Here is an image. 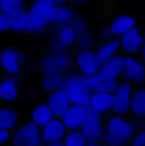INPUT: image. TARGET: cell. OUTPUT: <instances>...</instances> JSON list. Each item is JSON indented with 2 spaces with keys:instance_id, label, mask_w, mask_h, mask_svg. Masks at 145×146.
Returning a JSON list of instances; mask_svg holds the SVG:
<instances>
[{
  "instance_id": "cell-5",
  "label": "cell",
  "mask_w": 145,
  "mask_h": 146,
  "mask_svg": "<svg viewBox=\"0 0 145 146\" xmlns=\"http://www.w3.org/2000/svg\"><path fill=\"white\" fill-rule=\"evenodd\" d=\"M138 24L137 17L133 14H118L101 28L98 33L97 41L119 38Z\"/></svg>"
},
{
  "instance_id": "cell-7",
  "label": "cell",
  "mask_w": 145,
  "mask_h": 146,
  "mask_svg": "<svg viewBox=\"0 0 145 146\" xmlns=\"http://www.w3.org/2000/svg\"><path fill=\"white\" fill-rule=\"evenodd\" d=\"M22 90L20 76L0 74V105L15 106L21 98Z\"/></svg>"
},
{
  "instance_id": "cell-2",
  "label": "cell",
  "mask_w": 145,
  "mask_h": 146,
  "mask_svg": "<svg viewBox=\"0 0 145 146\" xmlns=\"http://www.w3.org/2000/svg\"><path fill=\"white\" fill-rule=\"evenodd\" d=\"M82 20L51 27L45 34L50 51H71L78 46L82 36Z\"/></svg>"
},
{
  "instance_id": "cell-23",
  "label": "cell",
  "mask_w": 145,
  "mask_h": 146,
  "mask_svg": "<svg viewBox=\"0 0 145 146\" xmlns=\"http://www.w3.org/2000/svg\"><path fill=\"white\" fill-rule=\"evenodd\" d=\"M129 115L140 122L145 120V86L132 88Z\"/></svg>"
},
{
  "instance_id": "cell-30",
  "label": "cell",
  "mask_w": 145,
  "mask_h": 146,
  "mask_svg": "<svg viewBox=\"0 0 145 146\" xmlns=\"http://www.w3.org/2000/svg\"><path fill=\"white\" fill-rule=\"evenodd\" d=\"M13 131L0 128V146H8Z\"/></svg>"
},
{
  "instance_id": "cell-11",
  "label": "cell",
  "mask_w": 145,
  "mask_h": 146,
  "mask_svg": "<svg viewBox=\"0 0 145 146\" xmlns=\"http://www.w3.org/2000/svg\"><path fill=\"white\" fill-rule=\"evenodd\" d=\"M75 54V71L84 76H90L98 73L100 63L92 48H78Z\"/></svg>"
},
{
  "instance_id": "cell-31",
  "label": "cell",
  "mask_w": 145,
  "mask_h": 146,
  "mask_svg": "<svg viewBox=\"0 0 145 146\" xmlns=\"http://www.w3.org/2000/svg\"><path fill=\"white\" fill-rule=\"evenodd\" d=\"M91 0H69V4L73 6H81L88 4Z\"/></svg>"
},
{
  "instance_id": "cell-3",
  "label": "cell",
  "mask_w": 145,
  "mask_h": 146,
  "mask_svg": "<svg viewBox=\"0 0 145 146\" xmlns=\"http://www.w3.org/2000/svg\"><path fill=\"white\" fill-rule=\"evenodd\" d=\"M39 73L68 74L75 70L74 51H50L36 60Z\"/></svg>"
},
{
  "instance_id": "cell-16",
  "label": "cell",
  "mask_w": 145,
  "mask_h": 146,
  "mask_svg": "<svg viewBox=\"0 0 145 146\" xmlns=\"http://www.w3.org/2000/svg\"><path fill=\"white\" fill-rule=\"evenodd\" d=\"M88 106L72 104L61 118L68 131H79L88 115Z\"/></svg>"
},
{
  "instance_id": "cell-10",
  "label": "cell",
  "mask_w": 145,
  "mask_h": 146,
  "mask_svg": "<svg viewBox=\"0 0 145 146\" xmlns=\"http://www.w3.org/2000/svg\"><path fill=\"white\" fill-rule=\"evenodd\" d=\"M121 81L133 87L145 86V62L141 58L124 55V71Z\"/></svg>"
},
{
  "instance_id": "cell-8",
  "label": "cell",
  "mask_w": 145,
  "mask_h": 146,
  "mask_svg": "<svg viewBox=\"0 0 145 146\" xmlns=\"http://www.w3.org/2000/svg\"><path fill=\"white\" fill-rule=\"evenodd\" d=\"M41 143V128L28 120L13 131L8 146H36Z\"/></svg>"
},
{
  "instance_id": "cell-6",
  "label": "cell",
  "mask_w": 145,
  "mask_h": 146,
  "mask_svg": "<svg viewBox=\"0 0 145 146\" xmlns=\"http://www.w3.org/2000/svg\"><path fill=\"white\" fill-rule=\"evenodd\" d=\"M63 90L73 105L88 106L89 104L91 92L87 86L85 76L75 70L67 75Z\"/></svg>"
},
{
  "instance_id": "cell-37",
  "label": "cell",
  "mask_w": 145,
  "mask_h": 146,
  "mask_svg": "<svg viewBox=\"0 0 145 146\" xmlns=\"http://www.w3.org/2000/svg\"><path fill=\"white\" fill-rule=\"evenodd\" d=\"M36 146H44V144L41 143V144H39V145H36Z\"/></svg>"
},
{
  "instance_id": "cell-25",
  "label": "cell",
  "mask_w": 145,
  "mask_h": 146,
  "mask_svg": "<svg viewBox=\"0 0 145 146\" xmlns=\"http://www.w3.org/2000/svg\"><path fill=\"white\" fill-rule=\"evenodd\" d=\"M21 123V117L15 106L0 105V128L14 131Z\"/></svg>"
},
{
  "instance_id": "cell-32",
  "label": "cell",
  "mask_w": 145,
  "mask_h": 146,
  "mask_svg": "<svg viewBox=\"0 0 145 146\" xmlns=\"http://www.w3.org/2000/svg\"><path fill=\"white\" fill-rule=\"evenodd\" d=\"M51 1L56 5H63V4H69V0H51Z\"/></svg>"
},
{
  "instance_id": "cell-4",
  "label": "cell",
  "mask_w": 145,
  "mask_h": 146,
  "mask_svg": "<svg viewBox=\"0 0 145 146\" xmlns=\"http://www.w3.org/2000/svg\"><path fill=\"white\" fill-rule=\"evenodd\" d=\"M28 61V51L24 46H4L0 48V74L22 75L26 71Z\"/></svg>"
},
{
  "instance_id": "cell-18",
  "label": "cell",
  "mask_w": 145,
  "mask_h": 146,
  "mask_svg": "<svg viewBox=\"0 0 145 146\" xmlns=\"http://www.w3.org/2000/svg\"><path fill=\"white\" fill-rule=\"evenodd\" d=\"M68 74H46L38 72L37 86L44 94L63 89Z\"/></svg>"
},
{
  "instance_id": "cell-12",
  "label": "cell",
  "mask_w": 145,
  "mask_h": 146,
  "mask_svg": "<svg viewBox=\"0 0 145 146\" xmlns=\"http://www.w3.org/2000/svg\"><path fill=\"white\" fill-rule=\"evenodd\" d=\"M133 86L129 83L120 81L113 94V107L112 113L127 116L130 113L131 96Z\"/></svg>"
},
{
  "instance_id": "cell-28",
  "label": "cell",
  "mask_w": 145,
  "mask_h": 146,
  "mask_svg": "<svg viewBox=\"0 0 145 146\" xmlns=\"http://www.w3.org/2000/svg\"><path fill=\"white\" fill-rule=\"evenodd\" d=\"M129 146H145V129L141 125L131 141Z\"/></svg>"
},
{
  "instance_id": "cell-19",
  "label": "cell",
  "mask_w": 145,
  "mask_h": 146,
  "mask_svg": "<svg viewBox=\"0 0 145 146\" xmlns=\"http://www.w3.org/2000/svg\"><path fill=\"white\" fill-rule=\"evenodd\" d=\"M85 81L91 93H113L119 82L100 73L85 76Z\"/></svg>"
},
{
  "instance_id": "cell-1",
  "label": "cell",
  "mask_w": 145,
  "mask_h": 146,
  "mask_svg": "<svg viewBox=\"0 0 145 146\" xmlns=\"http://www.w3.org/2000/svg\"><path fill=\"white\" fill-rule=\"evenodd\" d=\"M141 123L130 115L112 113L103 115L104 133L101 142L107 146H129Z\"/></svg>"
},
{
  "instance_id": "cell-24",
  "label": "cell",
  "mask_w": 145,
  "mask_h": 146,
  "mask_svg": "<svg viewBox=\"0 0 145 146\" xmlns=\"http://www.w3.org/2000/svg\"><path fill=\"white\" fill-rule=\"evenodd\" d=\"M123 71L124 54L119 53L107 62L101 64L98 73L120 81L123 76Z\"/></svg>"
},
{
  "instance_id": "cell-26",
  "label": "cell",
  "mask_w": 145,
  "mask_h": 146,
  "mask_svg": "<svg viewBox=\"0 0 145 146\" xmlns=\"http://www.w3.org/2000/svg\"><path fill=\"white\" fill-rule=\"evenodd\" d=\"M29 1L30 0H0V11L12 17L25 11Z\"/></svg>"
},
{
  "instance_id": "cell-15",
  "label": "cell",
  "mask_w": 145,
  "mask_h": 146,
  "mask_svg": "<svg viewBox=\"0 0 145 146\" xmlns=\"http://www.w3.org/2000/svg\"><path fill=\"white\" fill-rule=\"evenodd\" d=\"M48 103L55 118H61L72 105L71 99L63 89H59L45 94Z\"/></svg>"
},
{
  "instance_id": "cell-20",
  "label": "cell",
  "mask_w": 145,
  "mask_h": 146,
  "mask_svg": "<svg viewBox=\"0 0 145 146\" xmlns=\"http://www.w3.org/2000/svg\"><path fill=\"white\" fill-rule=\"evenodd\" d=\"M80 18L75 7L68 4L55 5L51 20V28L55 26L71 24Z\"/></svg>"
},
{
  "instance_id": "cell-34",
  "label": "cell",
  "mask_w": 145,
  "mask_h": 146,
  "mask_svg": "<svg viewBox=\"0 0 145 146\" xmlns=\"http://www.w3.org/2000/svg\"><path fill=\"white\" fill-rule=\"evenodd\" d=\"M85 146H107L105 144H104L102 142H98V143H88Z\"/></svg>"
},
{
  "instance_id": "cell-33",
  "label": "cell",
  "mask_w": 145,
  "mask_h": 146,
  "mask_svg": "<svg viewBox=\"0 0 145 146\" xmlns=\"http://www.w3.org/2000/svg\"><path fill=\"white\" fill-rule=\"evenodd\" d=\"M44 146H63L62 142L49 143H43Z\"/></svg>"
},
{
  "instance_id": "cell-35",
  "label": "cell",
  "mask_w": 145,
  "mask_h": 146,
  "mask_svg": "<svg viewBox=\"0 0 145 146\" xmlns=\"http://www.w3.org/2000/svg\"><path fill=\"white\" fill-rule=\"evenodd\" d=\"M141 58L145 62V41L144 44L143 48H142V53H141Z\"/></svg>"
},
{
  "instance_id": "cell-14",
  "label": "cell",
  "mask_w": 145,
  "mask_h": 146,
  "mask_svg": "<svg viewBox=\"0 0 145 146\" xmlns=\"http://www.w3.org/2000/svg\"><path fill=\"white\" fill-rule=\"evenodd\" d=\"M67 132L61 118H55L41 128V143L62 142Z\"/></svg>"
},
{
  "instance_id": "cell-13",
  "label": "cell",
  "mask_w": 145,
  "mask_h": 146,
  "mask_svg": "<svg viewBox=\"0 0 145 146\" xmlns=\"http://www.w3.org/2000/svg\"><path fill=\"white\" fill-rule=\"evenodd\" d=\"M88 109V116L79 131L88 143L101 142L104 133L103 116Z\"/></svg>"
},
{
  "instance_id": "cell-17",
  "label": "cell",
  "mask_w": 145,
  "mask_h": 146,
  "mask_svg": "<svg viewBox=\"0 0 145 146\" xmlns=\"http://www.w3.org/2000/svg\"><path fill=\"white\" fill-rule=\"evenodd\" d=\"M92 50L100 64H104L115 55L121 53L119 38L95 41Z\"/></svg>"
},
{
  "instance_id": "cell-36",
  "label": "cell",
  "mask_w": 145,
  "mask_h": 146,
  "mask_svg": "<svg viewBox=\"0 0 145 146\" xmlns=\"http://www.w3.org/2000/svg\"><path fill=\"white\" fill-rule=\"evenodd\" d=\"M141 126H142L144 129H145V120L141 123Z\"/></svg>"
},
{
  "instance_id": "cell-21",
  "label": "cell",
  "mask_w": 145,
  "mask_h": 146,
  "mask_svg": "<svg viewBox=\"0 0 145 146\" xmlns=\"http://www.w3.org/2000/svg\"><path fill=\"white\" fill-rule=\"evenodd\" d=\"M112 93H91L88 107L100 115H105L112 113L113 107Z\"/></svg>"
},
{
  "instance_id": "cell-9",
  "label": "cell",
  "mask_w": 145,
  "mask_h": 146,
  "mask_svg": "<svg viewBox=\"0 0 145 146\" xmlns=\"http://www.w3.org/2000/svg\"><path fill=\"white\" fill-rule=\"evenodd\" d=\"M145 41V27L138 24L119 38L121 53L141 58Z\"/></svg>"
},
{
  "instance_id": "cell-27",
  "label": "cell",
  "mask_w": 145,
  "mask_h": 146,
  "mask_svg": "<svg viewBox=\"0 0 145 146\" xmlns=\"http://www.w3.org/2000/svg\"><path fill=\"white\" fill-rule=\"evenodd\" d=\"M62 143L63 146H85L88 142L80 131H68Z\"/></svg>"
},
{
  "instance_id": "cell-22",
  "label": "cell",
  "mask_w": 145,
  "mask_h": 146,
  "mask_svg": "<svg viewBox=\"0 0 145 146\" xmlns=\"http://www.w3.org/2000/svg\"><path fill=\"white\" fill-rule=\"evenodd\" d=\"M55 118L53 113L45 100H38L32 104L29 120L38 127L42 128Z\"/></svg>"
},
{
  "instance_id": "cell-29",
  "label": "cell",
  "mask_w": 145,
  "mask_h": 146,
  "mask_svg": "<svg viewBox=\"0 0 145 146\" xmlns=\"http://www.w3.org/2000/svg\"><path fill=\"white\" fill-rule=\"evenodd\" d=\"M12 19L11 16L0 11V31H11Z\"/></svg>"
}]
</instances>
